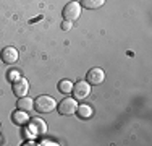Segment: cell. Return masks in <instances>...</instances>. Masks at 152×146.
Instances as JSON below:
<instances>
[{
    "label": "cell",
    "instance_id": "6da1fadb",
    "mask_svg": "<svg viewBox=\"0 0 152 146\" xmlns=\"http://www.w3.org/2000/svg\"><path fill=\"white\" fill-rule=\"evenodd\" d=\"M55 107H57L55 99L50 97V96H45V94L37 96L36 101H34V109L39 112V114H49V112H52Z\"/></svg>",
    "mask_w": 152,
    "mask_h": 146
},
{
    "label": "cell",
    "instance_id": "7a4b0ae2",
    "mask_svg": "<svg viewBox=\"0 0 152 146\" xmlns=\"http://www.w3.org/2000/svg\"><path fill=\"white\" fill-rule=\"evenodd\" d=\"M60 115H73L76 114V109H78V101L75 97H65L60 104H57Z\"/></svg>",
    "mask_w": 152,
    "mask_h": 146
},
{
    "label": "cell",
    "instance_id": "3957f363",
    "mask_svg": "<svg viewBox=\"0 0 152 146\" xmlns=\"http://www.w3.org/2000/svg\"><path fill=\"white\" fill-rule=\"evenodd\" d=\"M79 15H81V3L78 2H70L65 5L63 8V20H68L73 23L75 20H78Z\"/></svg>",
    "mask_w": 152,
    "mask_h": 146
},
{
    "label": "cell",
    "instance_id": "277c9868",
    "mask_svg": "<svg viewBox=\"0 0 152 146\" xmlns=\"http://www.w3.org/2000/svg\"><path fill=\"white\" fill-rule=\"evenodd\" d=\"M71 93H73L76 101H83L86 97H89V94H91V85L88 81H78L76 85H73Z\"/></svg>",
    "mask_w": 152,
    "mask_h": 146
},
{
    "label": "cell",
    "instance_id": "5b68a950",
    "mask_svg": "<svg viewBox=\"0 0 152 146\" xmlns=\"http://www.w3.org/2000/svg\"><path fill=\"white\" fill-rule=\"evenodd\" d=\"M13 86V94L18 97H23V96H28V93H29V83H28L26 78H18L16 81L12 83Z\"/></svg>",
    "mask_w": 152,
    "mask_h": 146
},
{
    "label": "cell",
    "instance_id": "8992f818",
    "mask_svg": "<svg viewBox=\"0 0 152 146\" xmlns=\"http://www.w3.org/2000/svg\"><path fill=\"white\" fill-rule=\"evenodd\" d=\"M0 57H2V62L5 65H13L18 62V57H20V54H18V50L15 47H5V49L0 52Z\"/></svg>",
    "mask_w": 152,
    "mask_h": 146
},
{
    "label": "cell",
    "instance_id": "52a82bcc",
    "mask_svg": "<svg viewBox=\"0 0 152 146\" xmlns=\"http://www.w3.org/2000/svg\"><path fill=\"white\" fill-rule=\"evenodd\" d=\"M86 80H88L89 85H100L105 80V72L102 68H91L86 75Z\"/></svg>",
    "mask_w": 152,
    "mask_h": 146
},
{
    "label": "cell",
    "instance_id": "ba28073f",
    "mask_svg": "<svg viewBox=\"0 0 152 146\" xmlns=\"http://www.w3.org/2000/svg\"><path fill=\"white\" fill-rule=\"evenodd\" d=\"M16 107L20 109V111L29 112L31 109H34V101H32L31 97H28V96H23V97H20V99H18Z\"/></svg>",
    "mask_w": 152,
    "mask_h": 146
},
{
    "label": "cell",
    "instance_id": "9c48e42d",
    "mask_svg": "<svg viewBox=\"0 0 152 146\" xmlns=\"http://www.w3.org/2000/svg\"><path fill=\"white\" fill-rule=\"evenodd\" d=\"M12 120H13V123H16V125H26V123L29 122V117H28V114L24 111H20V109H18L16 112H13Z\"/></svg>",
    "mask_w": 152,
    "mask_h": 146
},
{
    "label": "cell",
    "instance_id": "30bf717a",
    "mask_svg": "<svg viewBox=\"0 0 152 146\" xmlns=\"http://www.w3.org/2000/svg\"><path fill=\"white\" fill-rule=\"evenodd\" d=\"M31 128L34 130V133L37 135H44L47 131V125L42 119H32L31 120Z\"/></svg>",
    "mask_w": 152,
    "mask_h": 146
},
{
    "label": "cell",
    "instance_id": "8fae6325",
    "mask_svg": "<svg viewBox=\"0 0 152 146\" xmlns=\"http://www.w3.org/2000/svg\"><path fill=\"white\" fill-rule=\"evenodd\" d=\"M76 114H78V117H81V119H91L92 117V107L88 104H81L76 109Z\"/></svg>",
    "mask_w": 152,
    "mask_h": 146
},
{
    "label": "cell",
    "instance_id": "7c38bea8",
    "mask_svg": "<svg viewBox=\"0 0 152 146\" xmlns=\"http://www.w3.org/2000/svg\"><path fill=\"white\" fill-rule=\"evenodd\" d=\"M105 0H81V7L88 10H96V8H100L104 5Z\"/></svg>",
    "mask_w": 152,
    "mask_h": 146
},
{
    "label": "cell",
    "instance_id": "4fadbf2b",
    "mask_svg": "<svg viewBox=\"0 0 152 146\" xmlns=\"http://www.w3.org/2000/svg\"><path fill=\"white\" fill-rule=\"evenodd\" d=\"M71 89H73V83L68 81V80H61V81L58 83V91L63 94H68L71 93Z\"/></svg>",
    "mask_w": 152,
    "mask_h": 146
},
{
    "label": "cell",
    "instance_id": "5bb4252c",
    "mask_svg": "<svg viewBox=\"0 0 152 146\" xmlns=\"http://www.w3.org/2000/svg\"><path fill=\"white\" fill-rule=\"evenodd\" d=\"M7 76H8V81H12V83H13V81H16V80L20 78V73H18L16 70H10Z\"/></svg>",
    "mask_w": 152,
    "mask_h": 146
},
{
    "label": "cell",
    "instance_id": "9a60e30c",
    "mask_svg": "<svg viewBox=\"0 0 152 146\" xmlns=\"http://www.w3.org/2000/svg\"><path fill=\"white\" fill-rule=\"evenodd\" d=\"M61 29H63V31H70V29H71V21L63 20V23H61Z\"/></svg>",
    "mask_w": 152,
    "mask_h": 146
},
{
    "label": "cell",
    "instance_id": "2e32d148",
    "mask_svg": "<svg viewBox=\"0 0 152 146\" xmlns=\"http://www.w3.org/2000/svg\"><path fill=\"white\" fill-rule=\"evenodd\" d=\"M41 145H57V143H53V141H47V140H45V141H42Z\"/></svg>",
    "mask_w": 152,
    "mask_h": 146
}]
</instances>
